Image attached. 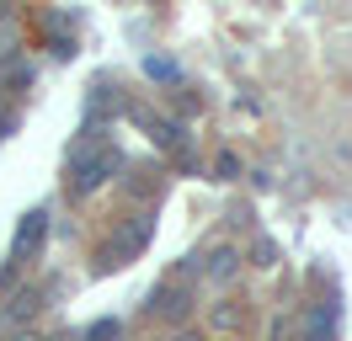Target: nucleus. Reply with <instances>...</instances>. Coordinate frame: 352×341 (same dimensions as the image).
Here are the masks:
<instances>
[{
	"label": "nucleus",
	"mask_w": 352,
	"mask_h": 341,
	"mask_svg": "<svg viewBox=\"0 0 352 341\" xmlns=\"http://www.w3.org/2000/svg\"><path fill=\"white\" fill-rule=\"evenodd\" d=\"M118 166H123V155H118L112 144H102V139H86V144L75 149V176H69V182H75V192H96Z\"/></svg>",
	"instance_id": "obj_1"
},
{
	"label": "nucleus",
	"mask_w": 352,
	"mask_h": 341,
	"mask_svg": "<svg viewBox=\"0 0 352 341\" xmlns=\"http://www.w3.org/2000/svg\"><path fill=\"white\" fill-rule=\"evenodd\" d=\"M43 240H48V213H27L22 224H16V240H11V261H27L32 251H43Z\"/></svg>",
	"instance_id": "obj_2"
},
{
	"label": "nucleus",
	"mask_w": 352,
	"mask_h": 341,
	"mask_svg": "<svg viewBox=\"0 0 352 341\" xmlns=\"http://www.w3.org/2000/svg\"><path fill=\"white\" fill-rule=\"evenodd\" d=\"M305 341H336V304H315V309H309Z\"/></svg>",
	"instance_id": "obj_3"
},
{
	"label": "nucleus",
	"mask_w": 352,
	"mask_h": 341,
	"mask_svg": "<svg viewBox=\"0 0 352 341\" xmlns=\"http://www.w3.org/2000/svg\"><path fill=\"white\" fill-rule=\"evenodd\" d=\"M118 331H123L118 320H96V325H91V331H86L80 341H118Z\"/></svg>",
	"instance_id": "obj_4"
},
{
	"label": "nucleus",
	"mask_w": 352,
	"mask_h": 341,
	"mask_svg": "<svg viewBox=\"0 0 352 341\" xmlns=\"http://www.w3.org/2000/svg\"><path fill=\"white\" fill-rule=\"evenodd\" d=\"M230 272H235V251H219L214 267H208V277H230Z\"/></svg>",
	"instance_id": "obj_5"
},
{
	"label": "nucleus",
	"mask_w": 352,
	"mask_h": 341,
	"mask_svg": "<svg viewBox=\"0 0 352 341\" xmlns=\"http://www.w3.org/2000/svg\"><path fill=\"white\" fill-rule=\"evenodd\" d=\"M155 139H160V144H182V128L176 123H155Z\"/></svg>",
	"instance_id": "obj_6"
},
{
	"label": "nucleus",
	"mask_w": 352,
	"mask_h": 341,
	"mask_svg": "<svg viewBox=\"0 0 352 341\" xmlns=\"http://www.w3.org/2000/svg\"><path fill=\"white\" fill-rule=\"evenodd\" d=\"M182 341H198V336H182Z\"/></svg>",
	"instance_id": "obj_7"
}]
</instances>
